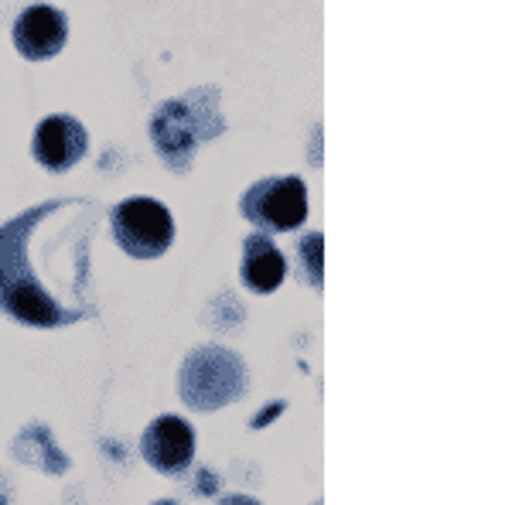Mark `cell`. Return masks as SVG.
Wrapping results in <instances>:
<instances>
[{
  "mask_svg": "<svg viewBox=\"0 0 512 505\" xmlns=\"http://www.w3.org/2000/svg\"><path fill=\"white\" fill-rule=\"evenodd\" d=\"M59 209V202H48L45 209H35L21 219L7 222L0 229V308L11 318L24 321V325H62L69 314L52 301L35 277H28V233L38 219H45L48 212Z\"/></svg>",
  "mask_w": 512,
  "mask_h": 505,
  "instance_id": "cell-1",
  "label": "cell"
},
{
  "mask_svg": "<svg viewBox=\"0 0 512 505\" xmlns=\"http://www.w3.org/2000/svg\"><path fill=\"white\" fill-rule=\"evenodd\" d=\"M113 239L127 256L134 260H158L168 253L171 239H175V219L164 209L158 198H127L110 212Z\"/></svg>",
  "mask_w": 512,
  "mask_h": 505,
  "instance_id": "cell-2",
  "label": "cell"
},
{
  "mask_svg": "<svg viewBox=\"0 0 512 505\" xmlns=\"http://www.w3.org/2000/svg\"><path fill=\"white\" fill-rule=\"evenodd\" d=\"M246 372L236 355L222 349H202L181 369V393L185 403L195 410H216L222 403L243 396Z\"/></svg>",
  "mask_w": 512,
  "mask_h": 505,
  "instance_id": "cell-3",
  "label": "cell"
},
{
  "mask_svg": "<svg viewBox=\"0 0 512 505\" xmlns=\"http://www.w3.org/2000/svg\"><path fill=\"white\" fill-rule=\"evenodd\" d=\"M243 215L263 233H291L308 219V188L297 175L256 181L243 195Z\"/></svg>",
  "mask_w": 512,
  "mask_h": 505,
  "instance_id": "cell-4",
  "label": "cell"
},
{
  "mask_svg": "<svg viewBox=\"0 0 512 505\" xmlns=\"http://www.w3.org/2000/svg\"><path fill=\"white\" fill-rule=\"evenodd\" d=\"M11 38H14V48H18L28 62H45V59H55L65 48V41H69V21H65V14L59 7L31 4L18 14V21H14V28H11Z\"/></svg>",
  "mask_w": 512,
  "mask_h": 505,
  "instance_id": "cell-5",
  "label": "cell"
},
{
  "mask_svg": "<svg viewBox=\"0 0 512 505\" xmlns=\"http://www.w3.org/2000/svg\"><path fill=\"white\" fill-rule=\"evenodd\" d=\"M86 147H89L86 127H82L76 117H69V113H52V117H45L38 123L35 140H31L35 161L41 168L55 171V175L76 168L82 161V154H86Z\"/></svg>",
  "mask_w": 512,
  "mask_h": 505,
  "instance_id": "cell-6",
  "label": "cell"
},
{
  "mask_svg": "<svg viewBox=\"0 0 512 505\" xmlns=\"http://www.w3.org/2000/svg\"><path fill=\"white\" fill-rule=\"evenodd\" d=\"M140 454L151 468H158L161 475H181L195 458V430L188 427V420L181 417H164L151 420V427L140 437Z\"/></svg>",
  "mask_w": 512,
  "mask_h": 505,
  "instance_id": "cell-7",
  "label": "cell"
},
{
  "mask_svg": "<svg viewBox=\"0 0 512 505\" xmlns=\"http://www.w3.org/2000/svg\"><path fill=\"white\" fill-rule=\"evenodd\" d=\"M287 277V256L267 233H253L243 246V280L256 294H274Z\"/></svg>",
  "mask_w": 512,
  "mask_h": 505,
  "instance_id": "cell-8",
  "label": "cell"
},
{
  "mask_svg": "<svg viewBox=\"0 0 512 505\" xmlns=\"http://www.w3.org/2000/svg\"><path fill=\"white\" fill-rule=\"evenodd\" d=\"M321 233L315 236H304L301 239V253H304V277H308V284L321 287Z\"/></svg>",
  "mask_w": 512,
  "mask_h": 505,
  "instance_id": "cell-9",
  "label": "cell"
}]
</instances>
